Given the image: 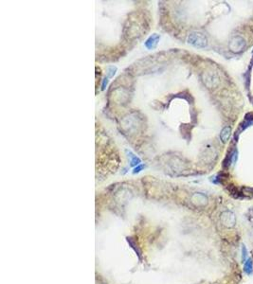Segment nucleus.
Returning a JSON list of instances; mask_svg holds the SVG:
<instances>
[{
    "instance_id": "1",
    "label": "nucleus",
    "mask_w": 253,
    "mask_h": 284,
    "mask_svg": "<svg viewBox=\"0 0 253 284\" xmlns=\"http://www.w3.org/2000/svg\"><path fill=\"white\" fill-rule=\"evenodd\" d=\"M189 43L196 46H206V39L200 33H193L189 37Z\"/></svg>"
},
{
    "instance_id": "2",
    "label": "nucleus",
    "mask_w": 253,
    "mask_h": 284,
    "mask_svg": "<svg viewBox=\"0 0 253 284\" xmlns=\"http://www.w3.org/2000/svg\"><path fill=\"white\" fill-rule=\"evenodd\" d=\"M159 39H160V36H159L158 34H157V33L152 34V35L146 40L144 46L148 49H153L157 46Z\"/></svg>"
},
{
    "instance_id": "3",
    "label": "nucleus",
    "mask_w": 253,
    "mask_h": 284,
    "mask_svg": "<svg viewBox=\"0 0 253 284\" xmlns=\"http://www.w3.org/2000/svg\"><path fill=\"white\" fill-rule=\"evenodd\" d=\"M244 270L247 274H251L253 272V262L250 259H248L244 265Z\"/></svg>"
},
{
    "instance_id": "4",
    "label": "nucleus",
    "mask_w": 253,
    "mask_h": 284,
    "mask_svg": "<svg viewBox=\"0 0 253 284\" xmlns=\"http://www.w3.org/2000/svg\"><path fill=\"white\" fill-rule=\"evenodd\" d=\"M229 135H231V128H228V127L224 128L223 131H222V133H221L222 140H223L224 142L227 141L228 139V137H229Z\"/></svg>"
},
{
    "instance_id": "5",
    "label": "nucleus",
    "mask_w": 253,
    "mask_h": 284,
    "mask_svg": "<svg viewBox=\"0 0 253 284\" xmlns=\"http://www.w3.org/2000/svg\"><path fill=\"white\" fill-rule=\"evenodd\" d=\"M129 154H130V155H129V156L131 157V161H130V163H131V166H135V165H138V163L141 162V159H139L138 157H137V156H136V155H134L133 154H131V153H129Z\"/></svg>"
},
{
    "instance_id": "6",
    "label": "nucleus",
    "mask_w": 253,
    "mask_h": 284,
    "mask_svg": "<svg viewBox=\"0 0 253 284\" xmlns=\"http://www.w3.org/2000/svg\"><path fill=\"white\" fill-rule=\"evenodd\" d=\"M143 168H144V166H143V165H141V166H138V167H136V168L134 169V172H133V173H138L139 172H141V170L143 169Z\"/></svg>"
},
{
    "instance_id": "7",
    "label": "nucleus",
    "mask_w": 253,
    "mask_h": 284,
    "mask_svg": "<svg viewBox=\"0 0 253 284\" xmlns=\"http://www.w3.org/2000/svg\"><path fill=\"white\" fill-rule=\"evenodd\" d=\"M242 253H243V254H242V256H243V259H245L247 258V248L245 247V246L242 247Z\"/></svg>"
}]
</instances>
